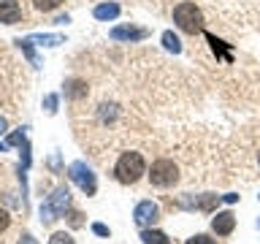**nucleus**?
Wrapping results in <instances>:
<instances>
[{
  "label": "nucleus",
  "instance_id": "obj_17",
  "mask_svg": "<svg viewBox=\"0 0 260 244\" xmlns=\"http://www.w3.org/2000/svg\"><path fill=\"white\" fill-rule=\"evenodd\" d=\"M60 3H62V0H32V6H36L38 11H54Z\"/></svg>",
  "mask_w": 260,
  "mask_h": 244
},
{
  "label": "nucleus",
  "instance_id": "obj_4",
  "mask_svg": "<svg viewBox=\"0 0 260 244\" xmlns=\"http://www.w3.org/2000/svg\"><path fill=\"white\" fill-rule=\"evenodd\" d=\"M149 179H152V185L154 187H171V185H176V179H179V168L174 166V160H154L152 163V171H149Z\"/></svg>",
  "mask_w": 260,
  "mask_h": 244
},
{
  "label": "nucleus",
  "instance_id": "obj_22",
  "mask_svg": "<svg viewBox=\"0 0 260 244\" xmlns=\"http://www.w3.org/2000/svg\"><path fill=\"white\" fill-rule=\"evenodd\" d=\"M8 225H11V217H8V211H6V209H0V233H3Z\"/></svg>",
  "mask_w": 260,
  "mask_h": 244
},
{
  "label": "nucleus",
  "instance_id": "obj_12",
  "mask_svg": "<svg viewBox=\"0 0 260 244\" xmlns=\"http://www.w3.org/2000/svg\"><path fill=\"white\" fill-rule=\"evenodd\" d=\"M141 241L144 244H171V239L162 231H152V228H144L141 231Z\"/></svg>",
  "mask_w": 260,
  "mask_h": 244
},
{
  "label": "nucleus",
  "instance_id": "obj_15",
  "mask_svg": "<svg viewBox=\"0 0 260 244\" xmlns=\"http://www.w3.org/2000/svg\"><path fill=\"white\" fill-rule=\"evenodd\" d=\"M162 46H166L168 52H174V54L182 52V44H179V38H176L171 30H168V33H162Z\"/></svg>",
  "mask_w": 260,
  "mask_h": 244
},
{
  "label": "nucleus",
  "instance_id": "obj_5",
  "mask_svg": "<svg viewBox=\"0 0 260 244\" xmlns=\"http://www.w3.org/2000/svg\"><path fill=\"white\" fill-rule=\"evenodd\" d=\"M68 176H71V182H76L87 195H95L98 182H95V174L89 171L87 163H81V160L79 163H71V166H68Z\"/></svg>",
  "mask_w": 260,
  "mask_h": 244
},
{
  "label": "nucleus",
  "instance_id": "obj_2",
  "mask_svg": "<svg viewBox=\"0 0 260 244\" xmlns=\"http://www.w3.org/2000/svg\"><path fill=\"white\" fill-rule=\"evenodd\" d=\"M174 22L184 33H201L203 30V14L195 3H179L174 8Z\"/></svg>",
  "mask_w": 260,
  "mask_h": 244
},
{
  "label": "nucleus",
  "instance_id": "obj_7",
  "mask_svg": "<svg viewBox=\"0 0 260 244\" xmlns=\"http://www.w3.org/2000/svg\"><path fill=\"white\" fill-rule=\"evenodd\" d=\"M233 228H236V217H233V211H217L214 220H211V231H214L217 236H228V233H233Z\"/></svg>",
  "mask_w": 260,
  "mask_h": 244
},
{
  "label": "nucleus",
  "instance_id": "obj_14",
  "mask_svg": "<svg viewBox=\"0 0 260 244\" xmlns=\"http://www.w3.org/2000/svg\"><path fill=\"white\" fill-rule=\"evenodd\" d=\"M206 38H209L211 49H214V54H219V57H222V60H231V52H228L225 41H219V38H214V36H209V33H206Z\"/></svg>",
  "mask_w": 260,
  "mask_h": 244
},
{
  "label": "nucleus",
  "instance_id": "obj_3",
  "mask_svg": "<svg viewBox=\"0 0 260 244\" xmlns=\"http://www.w3.org/2000/svg\"><path fill=\"white\" fill-rule=\"evenodd\" d=\"M68 203H71L68 187H57V190L49 195V201L41 206V220H44V223H52V220L62 217L65 209H68Z\"/></svg>",
  "mask_w": 260,
  "mask_h": 244
},
{
  "label": "nucleus",
  "instance_id": "obj_21",
  "mask_svg": "<svg viewBox=\"0 0 260 244\" xmlns=\"http://www.w3.org/2000/svg\"><path fill=\"white\" fill-rule=\"evenodd\" d=\"M44 106H46L49 114H54V111H57V95H46V98H44Z\"/></svg>",
  "mask_w": 260,
  "mask_h": 244
},
{
  "label": "nucleus",
  "instance_id": "obj_6",
  "mask_svg": "<svg viewBox=\"0 0 260 244\" xmlns=\"http://www.w3.org/2000/svg\"><path fill=\"white\" fill-rule=\"evenodd\" d=\"M157 215H160V209H157V203H152V201H141V203L133 209V220H136L141 228L152 225L154 220H157Z\"/></svg>",
  "mask_w": 260,
  "mask_h": 244
},
{
  "label": "nucleus",
  "instance_id": "obj_9",
  "mask_svg": "<svg viewBox=\"0 0 260 244\" xmlns=\"http://www.w3.org/2000/svg\"><path fill=\"white\" fill-rule=\"evenodd\" d=\"M111 38L114 41H141V38H146V30L144 27H130V24H119V27L111 30Z\"/></svg>",
  "mask_w": 260,
  "mask_h": 244
},
{
  "label": "nucleus",
  "instance_id": "obj_28",
  "mask_svg": "<svg viewBox=\"0 0 260 244\" xmlns=\"http://www.w3.org/2000/svg\"><path fill=\"white\" fill-rule=\"evenodd\" d=\"M19 244H36V241H32V236H22V241Z\"/></svg>",
  "mask_w": 260,
  "mask_h": 244
},
{
  "label": "nucleus",
  "instance_id": "obj_29",
  "mask_svg": "<svg viewBox=\"0 0 260 244\" xmlns=\"http://www.w3.org/2000/svg\"><path fill=\"white\" fill-rule=\"evenodd\" d=\"M257 163H260V155H257Z\"/></svg>",
  "mask_w": 260,
  "mask_h": 244
},
{
  "label": "nucleus",
  "instance_id": "obj_1",
  "mask_svg": "<svg viewBox=\"0 0 260 244\" xmlns=\"http://www.w3.org/2000/svg\"><path fill=\"white\" fill-rule=\"evenodd\" d=\"M114 174L122 185H136L138 179L146 174V166H144V158L138 152H125L122 158L117 160V168H114Z\"/></svg>",
  "mask_w": 260,
  "mask_h": 244
},
{
  "label": "nucleus",
  "instance_id": "obj_25",
  "mask_svg": "<svg viewBox=\"0 0 260 244\" xmlns=\"http://www.w3.org/2000/svg\"><path fill=\"white\" fill-rule=\"evenodd\" d=\"M71 223L73 225H81V215H79V211H73V215H71Z\"/></svg>",
  "mask_w": 260,
  "mask_h": 244
},
{
  "label": "nucleus",
  "instance_id": "obj_27",
  "mask_svg": "<svg viewBox=\"0 0 260 244\" xmlns=\"http://www.w3.org/2000/svg\"><path fill=\"white\" fill-rule=\"evenodd\" d=\"M6 128H8V122H6V117H0V133H6Z\"/></svg>",
  "mask_w": 260,
  "mask_h": 244
},
{
  "label": "nucleus",
  "instance_id": "obj_23",
  "mask_svg": "<svg viewBox=\"0 0 260 244\" xmlns=\"http://www.w3.org/2000/svg\"><path fill=\"white\" fill-rule=\"evenodd\" d=\"M6 144H8V146H19V144H24V136H22V133H11Z\"/></svg>",
  "mask_w": 260,
  "mask_h": 244
},
{
  "label": "nucleus",
  "instance_id": "obj_10",
  "mask_svg": "<svg viewBox=\"0 0 260 244\" xmlns=\"http://www.w3.org/2000/svg\"><path fill=\"white\" fill-rule=\"evenodd\" d=\"M214 203H217V195H203V198H182V201H179V206L211 211V209H214Z\"/></svg>",
  "mask_w": 260,
  "mask_h": 244
},
{
  "label": "nucleus",
  "instance_id": "obj_20",
  "mask_svg": "<svg viewBox=\"0 0 260 244\" xmlns=\"http://www.w3.org/2000/svg\"><path fill=\"white\" fill-rule=\"evenodd\" d=\"M187 244H217V241L206 233H198V236H192V239H187Z\"/></svg>",
  "mask_w": 260,
  "mask_h": 244
},
{
  "label": "nucleus",
  "instance_id": "obj_8",
  "mask_svg": "<svg viewBox=\"0 0 260 244\" xmlns=\"http://www.w3.org/2000/svg\"><path fill=\"white\" fill-rule=\"evenodd\" d=\"M22 19V8L16 0H0V22L3 24H14Z\"/></svg>",
  "mask_w": 260,
  "mask_h": 244
},
{
  "label": "nucleus",
  "instance_id": "obj_16",
  "mask_svg": "<svg viewBox=\"0 0 260 244\" xmlns=\"http://www.w3.org/2000/svg\"><path fill=\"white\" fill-rule=\"evenodd\" d=\"M30 41H38L41 46H57V44H62V36H30Z\"/></svg>",
  "mask_w": 260,
  "mask_h": 244
},
{
  "label": "nucleus",
  "instance_id": "obj_13",
  "mask_svg": "<svg viewBox=\"0 0 260 244\" xmlns=\"http://www.w3.org/2000/svg\"><path fill=\"white\" fill-rule=\"evenodd\" d=\"M65 95H68V98H84V95H87V84H84L81 79L65 81Z\"/></svg>",
  "mask_w": 260,
  "mask_h": 244
},
{
  "label": "nucleus",
  "instance_id": "obj_19",
  "mask_svg": "<svg viewBox=\"0 0 260 244\" xmlns=\"http://www.w3.org/2000/svg\"><path fill=\"white\" fill-rule=\"evenodd\" d=\"M49 244H76V241H73V239H71V236L65 233V231H57V233H52V239H49Z\"/></svg>",
  "mask_w": 260,
  "mask_h": 244
},
{
  "label": "nucleus",
  "instance_id": "obj_24",
  "mask_svg": "<svg viewBox=\"0 0 260 244\" xmlns=\"http://www.w3.org/2000/svg\"><path fill=\"white\" fill-rule=\"evenodd\" d=\"M92 231H95L98 236H109V228H106L103 223H95V225H92Z\"/></svg>",
  "mask_w": 260,
  "mask_h": 244
},
{
  "label": "nucleus",
  "instance_id": "obj_26",
  "mask_svg": "<svg viewBox=\"0 0 260 244\" xmlns=\"http://www.w3.org/2000/svg\"><path fill=\"white\" fill-rule=\"evenodd\" d=\"M225 201H228V203H236V201H239V195H236V193H228Z\"/></svg>",
  "mask_w": 260,
  "mask_h": 244
},
{
  "label": "nucleus",
  "instance_id": "obj_18",
  "mask_svg": "<svg viewBox=\"0 0 260 244\" xmlns=\"http://www.w3.org/2000/svg\"><path fill=\"white\" fill-rule=\"evenodd\" d=\"M16 46H19L22 52L30 57V63H32V65H38V57H36V52H32V49H30V41H22V38H19V41H16Z\"/></svg>",
  "mask_w": 260,
  "mask_h": 244
},
{
  "label": "nucleus",
  "instance_id": "obj_11",
  "mask_svg": "<svg viewBox=\"0 0 260 244\" xmlns=\"http://www.w3.org/2000/svg\"><path fill=\"white\" fill-rule=\"evenodd\" d=\"M117 16H119V6L117 3H101V6H95V19L109 22V19H117Z\"/></svg>",
  "mask_w": 260,
  "mask_h": 244
}]
</instances>
